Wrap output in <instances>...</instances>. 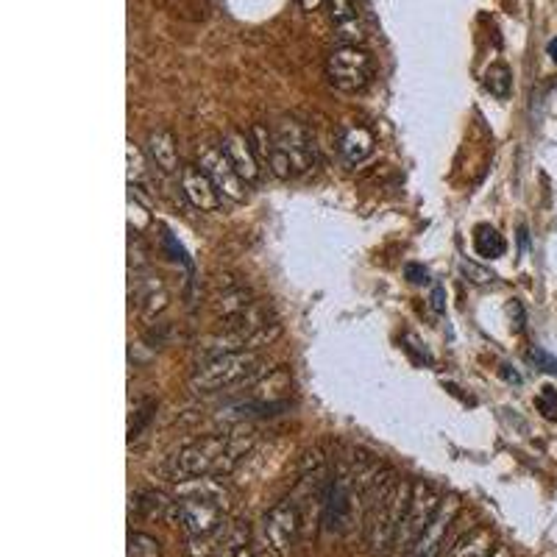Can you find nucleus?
Here are the masks:
<instances>
[{"instance_id":"1","label":"nucleus","mask_w":557,"mask_h":557,"mask_svg":"<svg viewBox=\"0 0 557 557\" xmlns=\"http://www.w3.org/2000/svg\"><path fill=\"white\" fill-rule=\"evenodd\" d=\"M251 446H254V432H246V429L207 435L201 441L187 443L176 454H170L159 466V474L179 485L201 480V477H226L246 457Z\"/></svg>"},{"instance_id":"2","label":"nucleus","mask_w":557,"mask_h":557,"mask_svg":"<svg viewBox=\"0 0 557 557\" xmlns=\"http://www.w3.org/2000/svg\"><path fill=\"white\" fill-rule=\"evenodd\" d=\"M413 485L396 477L379 480L371 505L365 510V549L371 557H388L396 549Z\"/></svg>"},{"instance_id":"3","label":"nucleus","mask_w":557,"mask_h":557,"mask_svg":"<svg viewBox=\"0 0 557 557\" xmlns=\"http://www.w3.org/2000/svg\"><path fill=\"white\" fill-rule=\"evenodd\" d=\"M193 488H187L182 499H173L168 519L176 521L190 538L207 535L218 530L223 521L229 519V493L215 477L190 480Z\"/></svg>"},{"instance_id":"4","label":"nucleus","mask_w":557,"mask_h":557,"mask_svg":"<svg viewBox=\"0 0 557 557\" xmlns=\"http://www.w3.org/2000/svg\"><path fill=\"white\" fill-rule=\"evenodd\" d=\"M262 360L257 351H226L212 360H204L190 376L193 393H218V390L237 388L257 382L262 376Z\"/></svg>"},{"instance_id":"5","label":"nucleus","mask_w":557,"mask_h":557,"mask_svg":"<svg viewBox=\"0 0 557 557\" xmlns=\"http://www.w3.org/2000/svg\"><path fill=\"white\" fill-rule=\"evenodd\" d=\"M374 76V59L360 45H340L326 59V78L340 92H363Z\"/></svg>"},{"instance_id":"6","label":"nucleus","mask_w":557,"mask_h":557,"mask_svg":"<svg viewBox=\"0 0 557 557\" xmlns=\"http://www.w3.org/2000/svg\"><path fill=\"white\" fill-rule=\"evenodd\" d=\"M190 557H254L248 521L226 519L218 530L190 538Z\"/></svg>"},{"instance_id":"7","label":"nucleus","mask_w":557,"mask_h":557,"mask_svg":"<svg viewBox=\"0 0 557 557\" xmlns=\"http://www.w3.org/2000/svg\"><path fill=\"white\" fill-rule=\"evenodd\" d=\"M298 530H301V519H298V507L293 502H279L273 505L265 519H262L260 538L262 552L273 557H287L290 549L296 546Z\"/></svg>"},{"instance_id":"8","label":"nucleus","mask_w":557,"mask_h":557,"mask_svg":"<svg viewBox=\"0 0 557 557\" xmlns=\"http://www.w3.org/2000/svg\"><path fill=\"white\" fill-rule=\"evenodd\" d=\"M273 137H276V151L290 162L293 176L315 168L318 148H315V140H312L310 131L304 129L298 120H279L276 129H273Z\"/></svg>"},{"instance_id":"9","label":"nucleus","mask_w":557,"mask_h":557,"mask_svg":"<svg viewBox=\"0 0 557 557\" xmlns=\"http://www.w3.org/2000/svg\"><path fill=\"white\" fill-rule=\"evenodd\" d=\"M198 168L215 182L223 198H229V201L246 198V182L240 179V173L234 170L232 159L226 156L221 145H198Z\"/></svg>"},{"instance_id":"10","label":"nucleus","mask_w":557,"mask_h":557,"mask_svg":"<svg viewBox=\"0 0 557 557\" xmlns=\"http://www.w3.org/2000/svg\"><path fill=\"white\" fill-rule=\"evenodd\" d=\"M438 507H441V496L432 491V488H427V485L415 482L413 496H410V505H407V513H404L402 530H399L396 549H402L404 555H407V549L418 541L421 532L427 530V524L432 521V516H435Z\"/></svg>"},{"instance_id":"11","label":"nucleus","mask_w":557,"mask_h":557,"mask_svg":"<svg viewBox=\"0 0 557 557\" xmlns=\"http://www.w3.org/2000/svg\"><path fill=\"white\" fill-rule=\"evenodd\" d=\"M457 510H460L457 499H441V507L435 510L427 530L418 535V541L407 549L404 557H441L446 535H449L454 519H457Z\"/></svg>"},{"instance_id":"12","label":"nucleus","mask_w":557,"mask_h":557,"mask_svg":"<svg viewBox=\"0 0 557 557\" xmlns=\"http://www.w3.org/2000/svg\"><path fill=\"white\" fill-rule=\"evenodd\" d=\"M182 193L201 212H218L223 207L221 190L198 165H187L182 170Z\"/></svg>"},{"instance_id":"13","label":"nucleus","mask_w":557,"mask_h":557,"mask_svg":"<svg viewBox=\"0 0 557 557\" xmlns=\"http://www.w3.org/2000/svg\"><path fill=\"white\" fill-rule=\"evenodd\" d=\"M221 148L226 151V156L232 159L234 170L240 173V179L246 184L257 182L260 179V159L254 154V145L248 140V134L243 131H229L226 137H223Z\"/></svg>"},{"instance_id":"14","label":"nucleus","mask_w":557,"mask_h":557,"mask_svg":"<svg viewBox=\"0 0 557 557\" xmlns=\"http://www.w3.org/2000/svg\"><path fill=\"white\" fill-rule=\"evenodd\" d=\"M248 307H254V301H251V290L246 285H240L234 279H229L226 285L218 282L215 293H212V312H215V318L232 321L237 315H243Z\"/></svg>"},{"instance_id":"15","label":"nucleus","mask_w":557,"mask_h":557,"mask_svg":"<svg viewBox=\"0 0 557 557\" xmlns=\"http://www.w3.org/2000/svg\"><path fill=\"white\" fill-rule=\"evenodd\" d=\"M287 390H290V376L285 371H273L268 379H262L254 385V390L248 393V407H257L262 413L271 415V410H279V407H285V396Z\"/></svg>"},{"instance_id":"16","label":"nucleus","mask_w":557,"mask_h":557,"mask_svg":"<svg viewBox=\"0 0 557 557\" xmlns=\"http://www.w3.org/2000/svg\"><path fill=\"white\" fill-rule=\"evenodd\" d=\"M145 151H148V159H151L162 173H176V170H179V145H176L173 131L168 129L151 131Z\"/></svg>"},{"instance_id":"17","label":"nucleus","mask_w":557,"mask_h":557,"mask_svg":"<svg viewBox=\"0 0 557 557\" xmlns=\"http://www.w3.org/2000/svg\"><path fill=\"white\" fill-rule=\"evenodd\" d=\"M374 134L365 126H349L340 134V156L349 162L351 168L363 165L374 156Z\"/></svg>"},{"instance_id":"18","label":"nucleus","mask_w":557,"mask_h":557,"mask_svg":"<svg viewBox=\"0 0 557 557\" xmlns=\"http://www.w3.org/2000/svg\"><path fill=\"white\" fill-rule=\"evenodd\" d=\"M493 535L488 530H471L463 538H457L449 552L441 557H491L493 555Z\"/></svg>"},{"instance_id":"19","label":"nucleus","mask_w":557,"mask_h":557,"mask_svg":"<svg viewBox=\"0 0 557 557\" xmlns=\"http://www.w3.org/2000/svg\"><path fill=\"white\" fill-rule=\"evenodd\" d=\"M505 237L496 232L493 226H477L474 229V251L480 254L482 260H496L505 254Z\"/></svg>"},{"instance_id":"20","label":"nucleus","mask_w":557,"mask_h":557,"mask_svg":"<svg viewBox=\"0 0 557 557\" xmlns=\"http://www.w3.org/2000/svg\"><path fill=\"white\" fill-rule=\"evenodd\" d=\"M137 307H140L143 318H154V315H159V312L168 307V290L159 285V282H151L145 290H140Z\"/></svg>"},{"instance_id":"21","label":"nucleus","mask_w":557,"mask_h":557,"mask_svg":"<svg viewBox=\"0 0 557 557\" xmlns=\"http://www.w3.org/2000/svg\"><path fill=\"white\" fill-rule=\"evenodd\" d=\"M248 140L254 145V154L260 159L262 165H268L271 162V154L273 148H276V137H273V131L265 126V123H254L251 131H248Z\"/></svg>"},{"instance_id":"22","label":"nucleus","mask_w":557,"mask_h":557,"mask_svg":"<svg viewBox=\"0 0 557 557\" xmlns=\"http://www.w3.org/2000/svg\"><path fill=\"white\" fill-rule=\"evenodd\" d=\"M485 90L491 92L493 98L505 101L510 90H513V76L505 65H491L485 73Z\"/></svg>"},{"instance_id":"23","label":"nucleus","mask_w":557,"mask_h":557,"mask_svg":"<svg viewBox=\"0 0 557 557\" xmlns=\"http://www.w3.org/2000/svg\"><path fill=\"white\" fill-rule=\"evenodd\" d=\"M129 557H162L159 541L145 535V532H131L129 535Z\"/></svg>"},{"instance_id":"24","label":"nucleus","mask_w":557,"mask_h":557,"mask_svg":"<svg viewBox=\"0 0 557 557\" xmlns=\"http://www.w3.org/2000/svg\"><path fill=\"white\" fill-rule=\"evenodd\" d=\"M126 154H129V182H140L143 179V154L131 140L126 143Z\"/></svg>"},{"instance_id":"25","label":"nucleus","mask_w":557,"mask_h":557,"mask_svg":"<svg viewBox=\"0 0 557 557\" xmlns=\"http://www.w3.org/2000/svg\"><path fill=\"white\" fill-rule=\"evenodd\" d=\"M151 410H154V404H151V402H143L140 407H137V421H131V424H129V441L131 443L140 438L143 427L148 424V421H151Z\"/></svg>"},{"instance_id":"26","label":"nucleus","mask_w":557,"mask_h":557,"mask_svg":"<svg viewBox=\"0 0 557 557\" xmlns=\"http://www.w3.org/2000/svg\"><path fill=\"white\" fill-rule=\"evenodd\" d=\"M538 410L546 415V418H552V421H557V393L555 388H544L541 390V396H538Z\"/></svg>"},{"instance_id":"27","label":"nucleus","mask_w":557,"mask_h":557,"mask_svg":"<svg viewBox=\"0 0 557 557\" xmlns=\"http://www.w3.org/2000/svg\"><path fill=\"white\" fill-rule=\"evenodd\" d=\"M530 360L535 365H541V368L549 371V374H557V360L552 357V354H546L544 349H530Z\"/></svg>"},{"instance_id":"28","label":"nucleus","mask_w":557,"mask_h":557,"mask_svg":"<svg viewBox=\"0 0 557 557\" xmlns=\"http://www.w3.org/2000/svg\"><path fill=\"white\" fill-rule=\"evenodd\" d=\"M404 273H407V279H410L413 285H427V282H429L427 268H421V265H407V268H404Z\"/></svg>"},{"instance_id":"29","label":"nucleus","mask_w":557,"mask_h":557,"mask_svg":"<svg viewBox=\"0 0 557 557\" xmlns=\"http://www.w3.org/2000/svg\"><path fill=\"white\" fill-rule=\"evenodd\" d=\"M321 3H324V0H298V6H301L304 12H315V9H321Z\"/></svg>"},{"instance_id":"30","label":"nucleus","mask_w":557,"mask_h":557,"mask_svg":"<svg viewBox=\"0 0 557 557\" xmlns=\"http://www.w3.org/2000/svg\"><path fill=\"white\" fill-rule=\"evenodd\" d=\"M546 51H549V56H552V62L557 65V39H552L549 45H546Z\"/></svg>"},{"instance_id":"31","label":"nucleus","mask_w":557,"mask_h":557,"mask_svg":"<svg viewBox=\"0 0 557 557\" xmlns=\"http://www.w3.org/2000/svg\"><path fill=\"white\" fill-rule=\"evenodd\" d=\"M491 557H510V552H507L505 546H496V549H493V555Z\"/></svg>"},{"instance_id":"32","label":"nucleus","mask_w":557,"mask_h":557,"mask_svg":"<svg viewBox=\"0 0 557 557\" xmlns=\"http://www.w3.org/2000/svg\"><path fill=\"white\" fill-rule=\"evenodd\" d=\"M432 301H435V310H443V304H441V287L435 290V296H432Z\"/></svg>"},{"instance_id":"33","label":"nucleus","mask_w":557,"mask_h":557,"mask_svg":"<svg viewBox=\"0 0 557 557\" xmlns=\"http://www.w3.org/2000/svg\"><path fill=\"white\" fill-rule=\"evenodd\" d=\"M254 557H273V555H268V552H254Z\"/></svg>"}]
</instances>
